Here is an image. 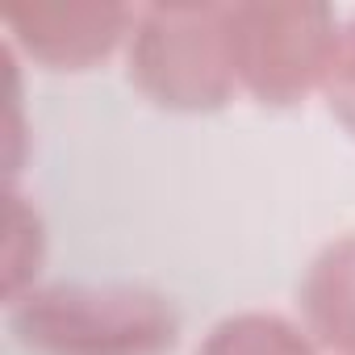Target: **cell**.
Wrapping results in <instances>:
<instances>
[{
  "label": "cell",
  "instance_id": "3",
  "mask_svg": "<svg viewBox=\"0 0 355 355\" xmlns=\"http://www.w3.org/2000/svg\"><path fill=\"white\" fill-rule=\"evenodd\" d=\"M334 38L326 5H230L234 76L263 105H297L322 88Z\"/></svg>",
  "mask_w": 355,
  "mask_h": 355
},
{
  "label": "cell",
  "instance_id": "6",
  "mask_svg": "<svg viewBox=\"0 0 355 355\" xmlns=\"http://www.w3.org/2000/svg\"><path fill=\"white\" fill-rule=\"evenodd\" d=\"M197 355H318V351L305 338V330L293 326L288 318L263 313V309H247V313L222 318L205 334Z\"/></svg>",
  "mask_w": 355,
  "mask_h": 355
},
{
  "label": "cell",
  "instance_id": "4",
  "mask_svg": "<svg viewBox=\"0 0 355 355\" xmlns=\"http://www.w3.org/2000/svg\"><path fill=\"white\" fill-rule=\"evenodd\" d=\"M0 21L9 30L13 51L46 71H88L105 63L138 21V9L109 5V0H30V5H5Z\"/></svg>",
  "mask_w": 355,
  "mask_h": 355
},
{
  "label": "cell",
  "instance_id": "5",
  "mask_svg": "<svg viewBox=\"0 0 355 355\" xmlns=\"http://www.w3.org/2000/svg\"><path fill=\"white\" fill-rule=\"evenodd\" d=\"M297 305L305 313V330L338 355H355V234L326 243L301 288Z\"/></svg>",
  "mask_w": 355,
  "mask_h": 355
},
{
  "label": "cell",
  "instance_id": "7",
  "mask_svg": "<svg viewBox=\"0 0 355 355\" xmlns=\"http://www.w3.org/2000/svg\"><path fill=\"white\" fill-rule=\"evenodd\" d=\"M42 218L38 209L13 189L9 193V247H5V301L21 297L26 288H34L38 263H42Z\"/></svg>",
  "mask_w": 355,
  "mask_h": 355
},
{
  "label": "cell",
  "instance_id": "8",
  "mask_svg": "<svg viewBox=\"0 0 355 355\" xmlns=\"http://www.w3.org/2000/svg\"><path fill=\"white\" fill-rule=\"evenodd\" d=\"M322 92H326L330 113H334V117L351 130V138H355V17H347V21L338 26V38H334V55H330Z\"/></svg>",
  "mask_w": 355,
  "mask_h": 355
},
{
  "label": "cell",
  "instance_id": "2",
  "mask_svg": "<svg viewBox=\"0 0 355 355\" xmlns=\"http://www.w3.org/2000/svg\"><path fill=\"white\" fill-rule=\"evenodd\" d=\"M130 84L159 109L209 113L234 88L230 5H146L130 30Z\"/></svg>",
  "mask_w": 355,
  "mask_h": 355
},
{
  "label": "cell",
  "instance_id": "1",
  "mask_svg": "<svg viewBox=\"0 0 355 355\" xmlns=\"http://www.w3.org/2000/svg\"><path fill=\"white\" fill-rule=\"evenodd\" d=\"M5 313L13 338L38 355H163L180 338L175 305L142 284H34Z\"/></svg>",
  "mask_w": 355,
  "mask_h": 355
}]
</instances>
